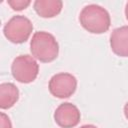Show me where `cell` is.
I'll list each match as a JSON object with an SVG mask.
<instances>
[{"mask_svg": "<svg viewBox=\"0 0 128 128\" xmlns=\"http://www.w3.org/2000/svg\"><path fill=\"white\" fill-rule=\"evenodd\" d=\"M13 78L20 83L33 82L39 73V65L35 58L30 55H20L16 57L11 65Z\"/></svg>", "mask_w": 128, "mask_h": 128, "instance_id": "obj_4", "label": "cell"}, {"mask_svg": "<svg viewBox=\"0 0 128 128\" xmlns=\"http://www.w3.org/2000/svg\"><path fill=\"white\" fill-rule=\"evenodd\" d=\"M81 114L77 106L65 102L60 104L54 112V120L61 128H73L78 125Z\"/></svg>", "mask_w": 128, "mask_h": 128, "instance_id": "obj_6", "label": "cell"}, {"mask_svg": "<svg viewBox=\"0 0 128 128\" xmlns=\"http://www.w3.org/2000/svg\"><path fill=\"white\" fill-rule=\"evenodd\" d=\"M110 47L117 56L128 57V26H121L112 31Z\"/></svg>", "mask_w": 128, "mask_h": 128, "instance_id": "obj_7", "label": "cell"}, {"mask_svg": "<svg viewBox=\"0 0 128 128\" xmlns=\"http://www.w3.org/2000/svg\"><path fill=\"white\" fill-rule=\"evenodd\" d=\"M0 128H12L10 118L4 112H1L0 114Z\"/></svg>", "mask_w": 128, "mask_h": 128, "instance_id": "obj_11", "label": "cell"}, {"mask_svg": "<svg viewBox=\"0 0 128 128\" xmlns=\"http://www.w3.org/2000/svg\"><path fill=\"white\" fill-rule=\"evenodd\" d=\"M32 56L43 63L54 61L59 54V45L55 37L46 31H37L30 41Z\"/></svg>", "mask_w": 128, "mask_h": 128, "instance_id": "obj_2", "label": "cell"}, {"mask_svg": "<svg viewBox=\"0 0 128 128\" xmlns=\"http://www.w3.org/2000/svg\"><path fill=\"white\" fill-rule=\"evenodd\" d=\"M77 88V79L70 73H58L51 77L48 84L49 92L57 98H68L72 96Z\"/></svg>", "mask_w": 128, "mask_h": 128, "instance_id": "obj_5", "label": "cell"}, {"mask_svg": "<svg viewBox=\"0 0 128 128\" xmlns=\"http://www.w3.org/2000/svg\"><path fill=\"white\" fill-rule=\"evenodd\" d=\"M125 16H126V19L128 21V2L126 3V6H125Z\"/></svg>", "mask_w": 128, "mask_h": 128, "instance_id": "obj_14", "label": "cell"}, {"mask_svg": "<svg viewBox=\"0 0 128 128\" xmlns=\"http://www.w3.org/2000/svg\"><path fill=\"white\" fill-rule=\"evenodd\" d=\"M81 26L92 34H102L109 30L111 18L108 11L100 5H86L79 14Z\"/></svg>", "mask_w": 128, "mask_h": 128, "instance_id": "obj_1", "label": "cell"}, {"mask_svg": "<svg viewBox=\"0 0 128 128\" xmlns=\"http://www.w3.org/2000/svg\"><path fill=\"white\" fill-rule=\"evenodd\" d=\"M19 99V90L13 83H2L0 85V108L9 109Z\"/></svg>", "mask_w": 128, "mask_h": 128, "instance_id": "obj_9", "label": "cell"}, {"mask_svg": "<svg viewBox=\"0 0 128 128\" xmlns=\"http://www.w3.org/2000/svg\"><path fill=\"white\" fill-rule=\"evenodd\" d=\"M7 4L15 11H21L26 9L30 4L31 1L29 0H8Z\"/></svg>", "mask_w": 128, "mask_h": 128, "instance_id": "obj_10", "label": "cell"}, {"mask_svg": "<svg viewBox=\"0 0 128 128\" xmlns=\"http://www.w3.org/2000/svg\"><path fill=\"white\" fill-rule=\"evenodd\" d=\"M35 12L42 18H53L57 16L62 8L63 2L60 0H36L33 4Z\"/></svg>", "mask_w": 128, "mask_h": 128, "instance_id": "obj_8", "label": "cell"}, {"mask_svg": "<svg viewBox=\"0 0 128 128\" xmlns=\"http://www.w3.org/2000/svg\"><path fill=\"white\" fill-rule=\"evenodd\" d=\"M80 128H98V127H96L95 125H92V124H86V125L81 126Z\"/></svg>", "mask_w": 128, "mask_h": 128, "instance_id": "obj_13", "label": "cell"}, {"mask_svg": "<svg viewBox=\"0 0 128 128\" xmlns=\"http://www.w3.org/2000/svg\"><path fill=\"white\" fill-rule=\"evenodd\" d=\"M124 115H125L126 119L128 120V102L124 105Z\"/></svg>", "mask_w": 128, "mask_h": 128, "instance_id": "obj_12", "label": "cell"}, {"mask_svg": "<svg viewBox=\"0 0 128 128\" xmlns=\"http://www.w3.org/2000/svg\"><path fill=\"white\" fill-rule=\"evenodd\" d=\"M33 31V24L23 15L13 16L4 25V36L12 43L20 44L27 41Z\"/></svg>", "mask_w": 128, "mask_h": 128, "instance_id": "obj_3", "label": "cell"}]
</instances>
